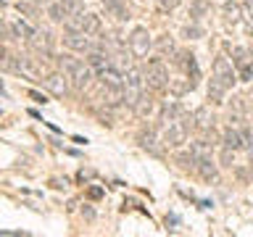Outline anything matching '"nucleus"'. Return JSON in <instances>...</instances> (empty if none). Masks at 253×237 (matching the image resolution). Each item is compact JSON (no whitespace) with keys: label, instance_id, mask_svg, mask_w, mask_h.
Masks as SVG:
<instances>
[{"label":"nucleus","instance_id":"1","mask_svg":"<svg viewBox=\"0 0 253 237\" xmlns=\"http://www.w3.org/2000/svg\"><path fill=\"white\" fill-rule=\"evenodd\" d=\"M190 129H195V118H193V114H187V111H185L179 118H174V121H169L164 126V145L171 148V150L182 148L187 142Z\"/></svg>","mask_w":253,"mask_h":237},{"label":"nucleus","instance_id":"2","mask_svg":"<svg viewBox=\"0 0 253 237\" xmlns=\"http://www.w3.org/2000/svg\"><path fill=\"white\" fill-rule=\"evenodd\" d=\"M145 87H148V82H145V71H140V69H129L124 74V84H122V92H124V106H134L137 103V98L142 92H145Z\"/></svg>","mask_w":253,"mask_h":237},{"label":"nucleus","instance_id":"3","mask_svg":"<svg viewBox=\"0 0 253 237\" xmlns=\"http://www.w3.org/2000/svg\"><path fill=\"white\" fill-rule=\"evenodd\" d=\"M169 69H166L164 58H150L148 61V69H145V82L153 92H161V90H169Z\"/></svg>","mask_w":253,"mask_h":237},{"label":"nucleus","instance_id":"4","mask_svg":"<svg viewBox=\"0 0 253 237\" xmlns=\"http://www.w3.org/2000/svg\"><path fill=\"white\" fill-rule=\"evenodd\" d=\"M150 47H153V40H150L148 29L145 27H137L129 35V53L134 55V58H145V55L150 53Z\"/></svg>","mask_w":253,"mask_h":237},{"label":"nucleus","instance_id":"5","mask_svg":"<svg viewBox=\"0 0 253 237\" xmlns=\"http://www.w3.org/2000/svg\"><path fill=\"white\" fill-rule=\"evenodd\" d=\"M213 77H216L227 90L235 87V82H237V71H235L232 63H229V58H224V55H216V61H213Z\"/></svg>","mask_w":253,"mask_h":237},{"label":"nucleus","instance_id":"6","mask_svg":"<svg viewBox=\"0 0 253 237\" xmlns=\"http://www.w3.org/2000/svg\"><path fill=\"white\" fill-rule=\"evenodd\" d=\"M63 45H66L69 50H74V53H90L95 47L92 35H87V32H66Z\"/></svg>","mask_w":253,"mask_h":237},{"label":"nucleus","instance_id":"7","mask_svg":"<svg viewBox=\"0 0 253 237\" xmlns=\"http://www.w3.org/2000/svg\"><path fill=\"white\" fill-rule=\"evenodd\" d=\"M66 77L71 79V82H74V87H77V90H84V87H87V84H90L92 79H95V71H92V66H90L87 61H82V58H79V61H77V66L71 69Z\"/></svg>","mask_w":253,"mask_h":237},{"label":"nucleus","instance_id":"8","mask_svg":"<svg viewBox=\"0 0 253 237\" xmlns=\"http://www.w3.org/2000/svg\"><path fill=\"white\" fill-rule=\"evenodd\" d=\"M174 63L185 71L187 79H193V82L198 84V79H201V69H198V61H195V55L193 53H187V50H177L174 53Z\"/></svg>","mask_w":253,"mask_h":237},{"label":"nucleus","instance_id":"9","mask_svg":"<svg viewBox=\"0 0 253 237\" xmlns=\"http://www.w3.org/2000/svg\"><path fill=\"white\" fill-rule=\"evenodd\" d=\"M40 82L45 84V90L55 95V98H66L69 95V84H66V79H63V71H50V74H45Z\"/></svg>","mask_w":253,"mask_h":237},{"label":"nucleus","instance_id":"10","mask_svg":"<svg viewBox=\"0 0 253 237\" xmlns=\"http://www.w3.org/2000/svg\"><path fill=\"white\" fill-rule=\"evenodd\" d=\"M29 47L35 53H40V55H45V58H47V55H53V35L47 29H37L35 37L29 40Z\"/></svg>","mask_w":253,"mask_h":237},{"label":"nucleus","instance_id":"11","mask_svg":"<svg viewBox=\"0 0 253 237\" xmlns=\"http://www.w3.org/2000/svg\"><path fill=\"white\" fill-rule=\"evenodd\" d=\"M227 47V53L232 55V66L235 71H240L245 66H253V50H248V47H243V45H224Z\"/></svg>","mask_w":253,"mask_h":237},{"label":"nucleus","instance_id":"12","mask_svg":"<svg viewBox=\"0 0 253 237\" xmlns=\"http://www.w3.org/2000/svg\"><path fill=\"white\" fill-rule=\"evenodd\" d=\"M35 32H37V29L32 27L27 19H21V16H19L16 21L8 24V35H11V40H27V42H29V40L35 37Z\"/></svg>","mask_w":253,"mask_h":237},{"label":"nucleus","instance_id":"13","mask_svg":"<svg viewBox=\"0 0 253 237\" xmlns=\"http://www.w3.org/2000/svg\"><path fill=\"white\" fill-rule=\"evenodd\" d=\"M221 145H224V148H232V150H243L245 142H243L240 126H232V124H229L227 129L221 132Z\"/></svg>","mask_w":253,"mask_h":237},{"label":"nucleus","instance_id":"14","mask_svg":"<svg viewBox=\"0 0 253 237\" xmlns=\"http://www.w3.org/2000/svg\"><path fill=\"white\" fill-rule=\"evenodd\" d=\"M182 114H185V108H182L177 100H164L161 111H158V121H161V124L166 126L169 121H174V118H179Z\"/></svg>","mask_w":253,"mask_h":237},{"label":"nucleus","instance_id":"15","mask_svg":"<svg viewBox=\"0 0 253 237\" xmlns=\"http://www.w3.org/2000/svg\"><path fill=\"white\" fill-rule=\"evenodd\" d=\"M193 118H195V129H201V132H211L213 121H216V116H213V111L209 106H201L193 114Z\"/></svg>","mask_w":253,"mask_h":237},{"label":"nucleus","instance_id":"16","mask_svg":"<svg viewBox=\"0 0 253 237\" xmlns=\"http://www.w3.org/2000/svg\"><path fill=\"white\" fill-rule=\"evenodd\" d=\"M195 82L193 79H187V77H177V79H169V92L174 95V98H185L187 92H193L195 90Z\"/></svg>","mask_w":253,"mask_h":237},{"label":"nucleus","instance_id":"17","mask_svg":"<svg viewBox=\"0 0 253 237\" xmlns=\"http://www.w3.org/2000/svg\"><path fill=\"white\" fill-rule=\"evenodd\" d=\"M153 108H156V100H153V95H150V92H142L137 98V103L132 106V111H134V116H137V118H148L150 114H153Z\"/></svg>","mask_w":253,"mask_h":237},{"label":"nucleus","instance_id":"18","mask_svg":"<svg viewBox=\"0 0 253 237\" xmlns=\"http://www.w3.org/2000/svg\"><path fill=\"white\" fill-rule=\"evenodd\" d=\"M140 148L148 150V153H153V156H161V148H158V137H156L153 126H148V129L140 132Z\"/></svg>","mask_w":253,"mask_h":237},{"label":"nucleus","instance_id":"19","mask_svg":"<svg viewBox=\"0 0 253 237\" xmlns=\"http://www.w3.org/2000/svg\"><path fill=\"white\" fill-rule=\"evenodd\" d=\"M98 79L103 82V87H122L124 84V74L114 66H106L103 71H98Z\"/></svg>","mask_w":253,"mask_h":237},{"label":"nucleus","instance_id":"20","mask_svg":"<svg viewBox=\"0 0 253 237\" xmlns=\"http://www.w3.org/2000/svg\"><path fill=\"white\" fill-rule=\"evenodd\" d=\"M206 95H209V100L213 106H219V103H224V95H227V87L219 82L216 77L209 79V87H206Z\"/></svg>","mask_w":253,"mask_h":237},{"label":"nucleus","instance_id":"21","mask_svg":"<svg viewBox=\"0 0 253 237\" xmlns=\"http://www.w3.org/2000/svg\"><path fill=\"white\" fill-rule=\"evenodd\" d=\"M195 171L201 174L206 182H216L219 179V171H216V163L211 161V158H201V161L195 163Z\"/></svg>","mask_w":253,"mask_h":237},{"label":"nucleus","instance_id":"22","mask_svg":"<svg viewBox=\"0 0 253 237\" xmlns=\"http://www.w3.org/2000/svg\"><path fill=\"white\" fill-rule=\"evenodd\" d=\"M111 66L119 69L122 74H126V71L132 69V53H126V50H114V53H111Z\"/></svg>","mask_w":253,"mask_h":237},{"label":"nucleus","instance_id":"23","mask_svg":"<svg viewBox=\"0 0 253 237\" xmlns=\"http://www.w3.org/2000/svg\"><path fill=\"white\" fill-rule=\"evenodd\" d=\"M103 5L111 11V16H116L119 21L129 19V8H126V0H103Z\"/></svg>","mask_w":253,"mask_h":237},{"label":"nucleus","instance_id":"24","mask_svg":"<svg viewBox=\"0 0 253 237\" xmlns=\"http://www.w3.org/2000/svg\"><path fill=\"white\" fill-rule=\"evenodd\" d=\"M221 19H224L227 24H240L243 19V5H237V3H224L221 5Z\"/></svg>","mask_w":253,"mask_h":237},{"label":"nucleus","instance_id":"25","mask_svg":"<svg viewBox=\"0 0 253 237\" xmlns=\"http://www.w3.org/2000/svg\"><path fill=\"white\" fill-rule=\"evenodd\" d=\"M190 153H193L195 161H201V158H211V142L206 137L193 140V142H190Z\"/></svg>","mask_w":253,"mask_h":237},{"label":"nucleus","instance_id":"26","mask_svg":"<svg viewBox=\"0 0 253 237\" xmlns=\"http://www.w3.org/2000/svg\"><path fill=\"white\" fill-rule=\"evenodd\" d=\"M153 47H156L161 55H174V53H177V45H174V37H171V35H161V37L153 42Z\"/></svg>","mask_w":253,"mask_h":237},{"label":"nucleus","instance_id":"27","mask_svg":"<svg viewBox=\"0 0 253 237\" xmlns=\"http://www.w3.org/2000/svg\"><path fill=\"white\" fill-rule=\"evenodd\" d=\"M209 11H211L209 0H193V3H190V19H193V21H201Z\"/></svg>","mask_w":253,"mask_h":237},{"label":"nucleus","instance_id":"28","mask_svg":"<svg viewBox=\"0 0 253 237\" xmlns=\"http://www.w3.org/2000/svg\"><path fill=\"white\" fill-rule=\"evenodd\" d=\"M47 16H50V21H55V24H63V21L69 19V13H66V8L61 5V0H58V3L47 5Z\"/></svg>","mask_w":253,"mask_h":237},{"label":"nucleus","instance_id":"29","mask_svg":"<svg viewBox=\"0 0 253 237\" xmlns=\"http://www.w3.org/2000/svg\"><path fill=\"white\" fill-rule=\"evenodd\" d=\"M100 29H103V24H100V16H95V13H87V19H84V32L87 35H100Z\"/></svg>","mask_w":253,"mask_h":237},{"label":"nucleus","instance_id":"30","mask_svg":"<svg viewBox=\"0 0 253 237\" xmlns=\"http://www.w3.org/2000/svg\"><path fill=\"white\" fill-rule=\"evenodd\" d=\"M182 37H185V40H201L203 37V27H198V24H187V27L182 29Z\"/></svg>","mask_w":253,"mask_h":237},{"label":"nucleus","instance_id":"31","mask_svg":"<svg viewBox=\"0 0 253 237\" xmlns=\"http://www.w3.org/2000/svg\"><path fill=\"white\" fill-rule=\"evenodd\" d=\"M179 3H182V0H158L156 8H158V13H171Z\"/></svg>","mask_w":253,"mask_h":237},{"label":"nucleus","instance_id":"32","mask_svg":"<svg viewBox=\"0 0 253 237\" xmlns=\"http://www.w3.org/2000/svg\"><path fill=\"white\" fill-rule=\"evenodd\" d=\"M61 5L66 8V13L71 16V13H77V11H82V3L79 0H61Z\"/></svg>","mask_w":253,"mask_h":237},{"label":"nucleus","instance_id":"33","mask_svg":"<svg viewBox=\"0 0 253 237\" xmlns=\"http://www.w3.org/2000/svg\"><path fill=\"white\" fill-rule=\"evenodd\" d=\"M243 11H245V19L253 21V0H243Z\"/></svg>","mask_w":253,"mask_h":237},{"label":"nucleus","instance_id":"34","mask_svg":"<svg viewBox=\"0 0 253 237\" xmlns=\"http://www.w3.org/2000/svg\"><path fill=\"white\" fill-rule=\"evenodd\" d=\"M3 40H11V35H8V24L3 21V16H0V42Z\"/></svg>","mask_w":253,"mask_h":237},{"label":"nucleus","instance_id":"35","mask_svg":"<svg viewBox=\"0 0 253 237\" xmlns=\"http://www.w3.org/2000/svg\"><path fill=\"white\" fill-rule=\"evenodd\" d=\"M177 224H179V219L174 216V213H169V216H166V229H171V232H174V229H177Z\"/></svg>","mask_w":253,"mask_h":237},{"label":"nucleus","instance_id":"36","mask_svg":"<svg viewBox=\"0 0 253 237\" xmlns=\"http://www.w3.org/2000/svg\"><path fill=\"white\" fill-rule=\"evenodd\" d=\"M29 98L35 100V103H47V100H45V95H42V92H37V90H29Z\"/></svg>","mask_w":253,"mask_h":237},{"label":"nucleus","instance_id":"37","mask_svg":"<svg viewBox=\"0 0 253 237\" xmlns=\"http://www.w3.org/2000/svg\"><path fill=\"white\" fill-rule=\"evenodd\" d=\"M27 232H8V229H0V237H24Z\"/></svg>","mask_w":253,"mask_h":237},{"label":"nucleus","instance_id":"38","mask_svg":"<svg viewBox=\"0 0 253 237\" xmlns=\"http://www.w3.org/2000/svg\"><path fill=\"white\" fill-rule=\"evenodd\" d=\"M90 198H92V200H98V198H103V190H100V187H90Z\"/></svg>","mask_w":253,"mask_h":237},{"label":"nucleus","instance_id":"39","mask_svg":"<svg viewBox=\"0 0 253 237\" xmlns=\"http://www.w3.org/2000/svg\"><path fill=\"white\" fill-rule=\"evenodd\" d=\"M90 177H92V171H84V169L79 171V179H82V182H84V179H90Z\"/></svg>","mask_w":253,"mask_h":237},{"label":"nucleus","instance_id":"40","mask_svg":"<svg viewBox=\"0 0 253 237\" xmlns=\"http://www.w3.org/2000/svg\"><path fill=\"white\" fill-rule=\"evenodd\" d=\"M35 5H50V0H32Z\"/></svg>","mask_w":253,"mask_h":237},{"label":"nucleus","instance_id":"41","mask_svg":"<svg viewBox=\"0 0 253 237\" xmlns=\"http://www.w3.org/2000/svg\"><path fill=\"white\" fill-rule=\"evenodd\" d=\"M0 95H5V87H3V82H0Z\"/></svg>","mask_w":253,"mask_h":237}]
</instances>
